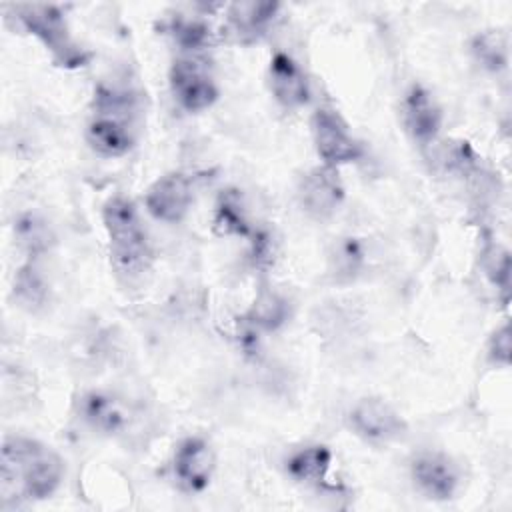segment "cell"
<instances>
[{
  "label": "cell",
  "mask_w": 512,
  "mask_h": 512,
  "mask_svg": "<svg viewBox=\"0 0 512 512\" xmlns=\"http://www.w3.org/2000/svg\"><path fill=\"white\" fill-rule=\"evenodd\" d=\"M64 478V460L50 446L28 436H6L0 454L2 506L50 498Z\"/></svg>",
  "instance_id": "1"
},
{
  "label": "cell",
  "mask_w": 512,
  "mask_h": 512,
  "mask_svg": "<svg viewBox=\"0 0 512 512\" xmlns=\"http://www.w3.org/2000/svg\"><path fill=\"white\" fill-rule=\"evenodd\" d=\"M140 104L128 86L102 84L94 92L86 126L90 148L104 158H118L132 150L138 138Z\"/></svg>",
  "instance_id": "2"
},
{
  "label": "cell",
  "mask_w": 512,
  "mask_h": 512,
  "mask_svg": "<svg viewBox=\"0 0 512 512\" xmlns=\"http://www.w3.org/2000/svg\"><path fill=\"white\" fill-rule=\"evenodd\" d=\"M102 222L116 270L126 278H136L148 270L152 248L134 202L120 194L112 196L102 208Z\"/></svg>",
  "instance_id": "3"
},
{
  "label": "cell",
  "mask_w": 512,
  "mask_h": 512,
  "mask_svg": "<svg viewBox=\"0 0 512 512\" xmlns=\"http://www.w3.org/2000/svg\"><path fill=\"white\" fill-rule=\"evenodd\" d=\"M22 28L36 36L52 54L54 62L64 68H80L88 62V52L76 44L60 6L54 4H18L12 6Z\"/></svg>",
  "instance_id": "4"
},
{
  "label": "cell",
  "mask_w": 512,
  "mask_h": 512,
  "mask_svg": "<svg viewBox=\"0 0 512 512\" xmlns=\"http://www.w3.org/2000/svg\"><path fill=\"white\" fill-rule=\"evenodd\" d=\"M168 82L174 100L186 112H202L218 98V86L210 66L192 54L180 56L172 62Z\"/></svg>",
  "instance_id": "5"
},
{
  "label": "cell",
  "mask_w": 512,
  "mask_h": 512,
  "mask_svg": "<svg viewBox=\"0 0 512 512\" xmlns=\"http://www.w3.org/2000/svg\"><path fill=\"white\" fill-rule=\"evenodd\" d=\"M312 140L316 154L322 158L324 166L338 168L342 164L354 162L360 156V144L352 136L346 120L332 108H318L310 120Z\"/></svg>",
  "instance_id": "6"
},
{
  "label": "cell",
  "mask_w": 512,
  "mask_h": 512,
  "mask_svg": "<svg viewBox=\"0 0 512 512\" xmlns=\"http://www.w3.org/2000/svg\"><path fill=\"white\" fill-rule=\"evenodd\" d=\"M298 204L314 220H326L336 214L344 200V186L336 168L316 166L298 182Z\"/></svg>",
  "instance_id": "7"
},
{
  "label": "cell",
  "mask_w": 512,
  "mask_h": 512,
  "mask_svg": "<svg viewBox=\"0 0 512 512\" xmlns=\"http://www.w3.org/2000/svg\"><path fill=\"white\" fill-rule=\"evenodd\" d=\"M194 200V186L184 172H168L146 190L144 204L152 218L168 224L180 222Z\"/></svg>",
  "instance_id": "8"
},
{
  "label": "cell",
  "mask_w": 512,
  "mask_h": 512,
  "mask_svg": "<svg viewBox=\"0 0 512 512\" xmlns=\"http://www.w3.org/2000/svg\"><path fill=\"white\" fill-rule=\"evenodd\" d=\"M354 434L368 442H392L406 434L404 418L380 398L358 400L348 414Z\"/></svg>",
  "instance_id": "9"
},
{
  "label": "cell",
  "mask_w": 512,
  "mask_h": 512,
  "mask_svg": "<svg viewBox=\"0 0 512 512\" xmlns=\"http://www.w3.org/2000/svg\"><path fill=\"white\" fill-rule=\"evenodd\" d=\"M216 466V456L210 444L200 436L184 438L172 456L174 480L184 492L196 494L208 488Z\"/></svg>",
  "instance_id": "10"
},
{
  "label": "cell",
  "mask_w": 512,
  "mask_h": 512,
  "mask_svg": "<svg viewBox=\"0 0 512 512\" xmlns=\"http://www.w3.org/2000/svg\"><path fill=\"white\" fill-rule=\"evenodd\" d=\"M410 474L416 488L430 500H450L460 486L458 464L444 452H420L412 464Z\"/></svg>",
  "instance_id": "11"
},
{
  "label": "cell",
  "mask_w": 512,
  "mask_h": 512,
  "mask_svg": "<svg viewBox=\"0 0 512 512\" xmlns=\"http://www.w3.org/2000/svg\"><path fill=\"white\" fill-rule=\"evenodd\" d=\"M402 120L408 134L418 144L428 146L442 128V110L424 86L412 84L402 100Z\"/></svg>",
  "instance_id": "12"
},
{
  "label": "cell",
  "mask_w": 512,
  "mask_h": 512,
  "mask_svg": "<svg viewBox=\"0 0 512 512\" xmlns=\"http://www.w3.org/2000/svg\"><path fill=\"white\" fill-rule=\"evenodd\" d=\"M78 414L86 426L100 434L122 432L130 422L128 404L104 390H90L82 394Z\"/></svg>",
  "instance_id": "13"
},
{
  "label": "cell",
  "mask_w": 512,
  "mask_h": 512,
  "mask_svg": "<svg viewBox=\"0 0 512 512\" xmlns=\"http://www.w3.org/2000/svg\"><path fill=\"white\" fill-rule=\"evenodd\" d=\"M268 84L272 96L286 108L304 106L310 98V86L304 70L286 52H276L270 58Z\"/></svg>",
  "instance_id": "14"
},
{
  "label": "cell",
  "mask_w": 512,
  "mask_h": 512,
  "mask_svg": "<svg viewBox=\"0 0 512 512\" xmlns=\"http://www.w3.org/2000/svg\"><path fill=\"white\" fill-rule=\"evenodd\" d=\"M280 4L278 2H234L226 6V26L230 34L242 42H256L266 34L268 26L276 18Z\"/></svg>",
  "instance_id": "15"
},
{
  "label": "cell",
  "mask_w": 512,
  "mask_h": 512,
  "mask_svg": "<svg viewBox=\"0 0 512 512\" xmlns=\"http://www.w3.org/2000/svg\"><path fill=\"white\" fill-rule=\"evenodd\" d=\"M332 466V450L324 444H310L286 460V472L300 484L324 488L328 486V472Z\"/></svg>",
  "instance_id": "16"
},
{
  "label": "cell",
  "mask_w": 512,
  "mask_h": 512,
  "mask_svg": "<svg viewBox=\"0 0 512 512\" xmlns=\"http://www.w3.org/2000/svg\"><path fill=\"white\" fill-rule=\"evenodd\" d=\"M212 228L218 236H242L254 234L240 190L226 188L218 194L212 214Z\"/></svg>",
  "instance_id": "17"
},
{
  "label": "cell",
  "mask_w": 512,
  "mask_h": 512,
  "mask_svg": "<svg viewBox=\"0 0 512 512\" xmlns=\"http://www.w3.org/2000/svg\"><path fill=\"white\" fill-rule=\"evenodd\" d=\"M288 314H290L288 300L272 288H262L256 294L252 306L248 308L244 322L252 330H276L288 320Z\"/></svg>",
  "instance_id": "18"
},
{
  "label": "cell",
  "mask_w": 512,
  "mask_h": 512,
  "mask_svg": "<svg viewBox=\"0 0 512 512\" xmlns=\"http://www.w3.org/2000/svg\"><path fill=\"white\" fill-rule=\"evenodd\" d=\"M470 52L488 72H502L508 66V38L502 30L478 32L470 42Z\"/></svg>",
  "instance_id": "19"
},
{
  "label": "cell",
  "mask_w": 512,
  "mask_h": 512,
  "mask_svg": "<svg viewBox=\"0 0 512 512\" xmlns=\"http://www.w3.org/2000/svg\"><path fill=\"white\" fill-rule=\"evenodd\" d=\"M166 30L174 38V42L178 46H182V50H186V52H200V50L208 48L214 40V34L204 20L190 18L186 14L172 16L168 20Z\"/></svg>",
  "instance_id": "20"
},
{
  "label": "cell",
  "mask_w": 512,
  "mask_h": 512,
  "mask_svg": "<svg viewBox=\"0 0 512 512\" xmlns=\"http://www.w3.org/2000/svg\"><path fill=\"white\" fill-rule=\"evenodd\" d=\"M16 238L20 242V246L30 254V256H36L44 250H48V244H50V232H48V226L44 220H40L38 216L34 214H24L18 218L16 222Z\"/></svg>",
  "instance_id": "21"
},
{
  "label": "cell",
  "mask_w": 512,
  "mask_h": 512,
  "mask_svg": "<svg viewBox=\"0 0 512 512\" xmlns=\"http://www.w3.org/2000/svg\"><path fill=\"white\" fill-rule=\"evenodd\" d=\"M484 272L490 282L502 292L504 302L510 294V252L500 244H488L484 250Z\"/></svg>",
  "instance_id": "22"
},
{
  "label": "cell",
  "mask_w": 512,
  "mask_h": 512,
  "mask_svg": "<svg viewBox=\"0 0 512 512\" xmlns=\"http://www.w3.org/2000/svg\"><path fill=\"white\" fill-rule=\"evenodd\" d=\"M14 294L22 302V306H40L46 296V286L42 282V276L34 268V264H26L20 268L16 282H14Z\"/></svg>",
  "instance_id": "23"
},
{
  "label": "cell",
  "mask_w": 512,
  "mask_h": 512,
  "mask_svg": "<svg viewBox=\"0 0 512 512\" xmlns=\"http://www.w3.org/2000/svg\"><path fill=\"white\" fill-rule=\"evenodd\" d=\"M332 262H334V270L338 276H346V278L354 276L364 262L362 244L356 238H344L342 242L336 244Z\"/></svg>",
  "instance_id": "24"
},
{
  "label": "cell",
  "mask_w": 512,
  "mask_h": 512,
  "mask_svg": "<svg viewBox=\"0 0 512 512\" xmlns=\"http://www.w3.org/2000/svg\"><path fill=\"white\" fill-rule=\"evenodd\" d=\"M512 354V340H510V326L502 324L494 330V334L488 340V358L492 364L508 366Z\"/></svg>",
  "instance_id": "25"
}]
</instances>
